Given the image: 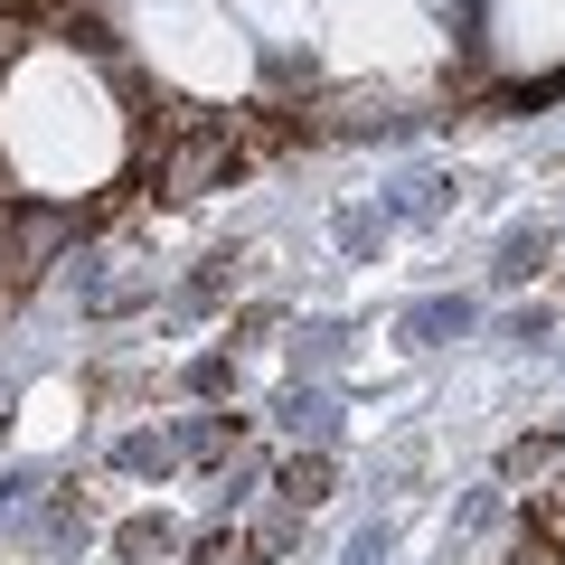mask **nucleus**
I'll return each instance as SVG.
<instances>
[{
	"instance_id": "nucleus-2",
	"label": "nucleus",
	"mask_w": 565,
	"mask_h": 565,
	"mask_svg": "<svg viewBox=\"0 0 565 565\" xmlns=\"http://www.w3.org/2000/svg\"><path fill=\"white\" fill-rule=\"evenodd\" d=\"M509 565H565V537H556L546 519H527V537L509 546Z\"/></svg>"
},
{
	"instance_id": "nucleus-1",
	"label": "nucleus",
	"mask_w": 565,
	"mask_h": 565,
	"mask_svg": "<svg viewBox=\"0 0 565 565\" xmlns=\"http://www.w3.org/2000/svg\"><path fill=\"white\" fill-rule=\"evenodd\" d=\"M282 500H292V509H321V500H330V462H321V452L282 471Z\"/></svg>"
}]
</instances>
